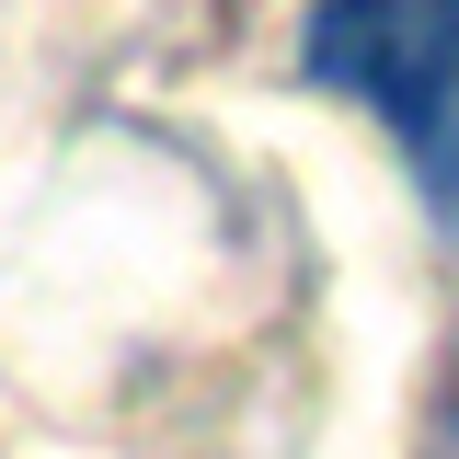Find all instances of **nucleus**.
I'll return each mask as SVG.
<instances>
[{"mask_svg": "<svg viewBox=\"0 0 459 459\" xmlns=\"http://www.w3.org/2000/svg\"><path fill=\"white\" fill-rule=\"evenodd\" d=\"M310 81L379 104L437 161L459 104V0H310Z\"/></svg>", "mask_w": 459, "mask_h": 459, "instance_id": "nucleus-1", "label": "nucleus"}]
</instances>
